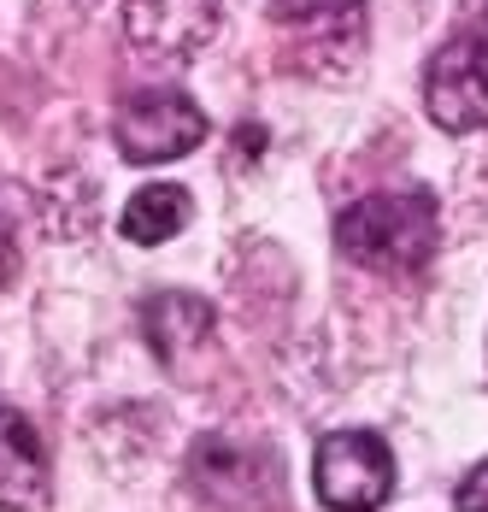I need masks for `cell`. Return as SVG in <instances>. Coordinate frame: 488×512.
I'll list each match as a JSON object with an SVG mask.
<instances>
[{
	"label": "cell",
	"mask_w": 488,
	"mask_h": 512,
	"mask_svg": "<svg viewBox=\"0 0 488 512\" xmlns=\"http://www.w3.org/2000/svg\"><path fill=\"white\" fill-rule=\"evenodd\" d=\"M189 218H195L189 189H177V183H147V189H136V195L124 201L118 230H124V242H136V248H159V242H171Z\"/></svg>",
	"instance_id": "9c48e42d"
},
{
	"label": "cell",
	"mask_w": 488,
	"mask_h": 512,
	"mask_svg": "<svg viewBox=\"0 0 488 512\" xmlns=\"http://www.w3.org/2000/svg\"><path fill=\"white\" fill-rule=\"evenodd\" d=\"M189 477L195 489L224 512H265L277 501V471L265 454L253 448H236L224 436H200L195 454H189Z\"/></svg>",
	"instance_id": "5b68a950"
},
{
	"label": "cell",
	"mask_w": 488,
	"mask_h": 512,
	"mask_svg": "<svg viewBox=\"0 0 488 512\" xmlns=\"http://www.w3.org/2000/svg\"><path fill=\"white\" fill-rule=\"evenodd\" d=\"M441 236V212L430 189H389V195H365L342 206L336 218V248L365 271H389V277H418Z\"/></svg>",
	"instance_id": "6da1fadb"
},
{
	"label": "cell",
	"mask_w": 488,
	"mask_h": 512,
	"mask_svg": "<svg viewBox=\"0 0 488 512\" xmlns=\"http://www.w3.org/2000/svg\"><path fill=\"white\" fill-rule=\"evenodd\" d=\"M271 12L294 24V30H312V48L330 36L336 42V24L342 30H365V0H271Z\"/></svg>",
	"instance_id": "30bf717a"
},
{
	"label": "cell",
	"mask_w": 488,
	"mask_h": 512,
	"mask_svg": "<svg viewBox=\"0 0 488 512\" xmlns=\"http://www.w3.org/2000/svg\"><path fill=\"white\" fill-rule=\"evenodd\" d=\"M424 112L436 118L447 136H471L488 130V36H453L436 59L424 65Z\"/></svg>",
	"instance_id": "277c9868"
},
{
	"label": "cell",
	"mask_w": 488,
	"mask_h": 512,
	"mask_svg": "<svg viewBox=\"0 0 488 512\" xmlns=\"http://www.w3.org/2000/svg\"><path fill=\"white\" fill-rule=\"evenodd\" d=\"M18 277V236H12V218L0 212V289Z\"/></svg>",
	"instance_id": "7c38bea8"
},
{
	"label": "cell",
	"mask_w": 488,
	"mask_h": 512,
	"mask_svg": "<svg viewBox=\"0 0 488 512\" xmlns=\"http://www.w3.org/2000/svg\"><path fill=\"white\" fill-rule=\"evenodd\" d=\"M312 483L330 512H377L394 495V448L377 430H330L312 454Z\"/></svg>",
	"instance_id": "7a4b0ae2"
},
{
	"label": "cell",
	"mask_w": 488,
	"mask_h": 512,
	"mask_svg": "<svg viewBox=\"0 0 488 512\" xmlns=\"http://www.w3.org/2000/svg\"><path fill=\"white\" fill-rule=\"evenodd\" d=\"M206 112H200L183 89H136L112 118V142L130 165H165L183 159L206 142Z\"/></svg>",
	"instance_id": "3957f363"
},
{
	"label": "cell",
	"mask_w": 488,
	"mask_h": 512,
	"mask_svg": "<svg viewBox=\"0 0 488 512\" xmlns=\"http://www.w3.org/2000/svg\"><path fill=\"white\" fill-rule=\"evenodd\" d=\"M212 330V307L200 295H183V289H159L153 301L142 307V336L159 365H183L206 342Z\"/></svg>",
	"instance_id": "ba28073f"
},
{
	"label": "cell",
	"mask_w": 488,
	"mask_h": 512,
	"mask_svg": "<svg viewBox=\"0 0 488 512\" xmlns=\"http://www.w3.org/2000/svg\"><path fill=\"white\" fill-rule=\"evenodd\" d=\"M124 30L159 59H195L218 30V0H124Z\"/></svg>",
	"instance_id": "8992f818"
},
{
	"label": "cell",
	"mask_w": 488,
	"mask_h": 512,
	"mask_svg": "<svg viewBox=\"0 0 488 512\" xmlns=\"http://www.w3.org/2000/svg\"><path fill=\"white\" fill-rule=\"evenodd\" d=\"M453 512H488V460L459 483V495H453Z\"/></svg>",
	"instance_id": "8fae6325"
},
{
	"label": "cell",
	"mask_w": 488,
	"mask_h": 512,
	"mask_svg": "<svg viewBox=\"0 0 488 512\" xmlns=\"http://www.w3.org/2000/svg\"><path fill=\"white\" fill-rule=\"evenodd\" d=\"M48 501V448L18 407H0V512H36Z\"/></svg>",
	"instance_id": "52a82bcc"
}]
</instances>
